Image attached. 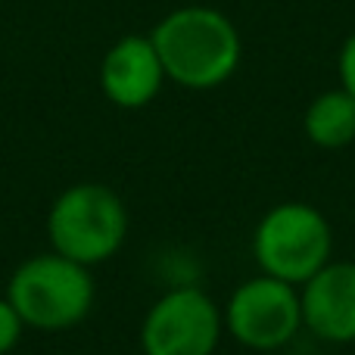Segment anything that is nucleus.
<instances>
[{
  "mask_svg": "<svg viewBox=\"0 0 355 355\" xmlns=\"http://www.w3.org/2000/svg\"><path fill=\"white\" fill-rule=\"evenodd\" d=\"M302 131L321 150H343L355 144V97L343 87L321 91L302 116Z\"/></svg>",
  "mask_w": 355,
  "mask_h": 355,
  "instance_id": "1a4fd4ad",
  "label": "nucleus"
},
{
  "mask_svg": "<svg viewBox=\"0 0 355 355\" xmlns=\"http://www.w3.org/2000/svg\"><path fill=\"white\" fill-rule=\"evenodd\" d=\"M225 327L246 349H281L302 331L300 290L271 275L250 277L227 300Z\"/></svg>",
  "mask_w": 355,
  "mask_h": 355,
  "instance_id": "39448f33",
  "label": "nucleus"
},
{
  "mask_svg": "<svg viewBox=\"0 0 355 355\" xmlns=\"http://www.w3.org/2000/svg\"><path fill=\"white\" fill-rule=\"evenodd\" d=\"M25 331V321L19 318V312L12 309V302L6 296H0V355L12 352Z\"/></svg>",
  "mask_w": 355,
  "mask_h": 355,
  "instance_id": "9d476101",
  "label": "nucleus"
},
{
  "mask_svg": "<svg viewBox=\"0 0 355 355\" xmlns=\"http://www.w3.org/2000/svg\"><path fill=\"white\" fill-rule=\"evenodd\" d=\"M47 237L53 252L94 268L122 250L128 237V209L106 184H72L50 206Z\"/></svg>",
  "mask_w": 355,
  "mask_h": 355,
  "instance_id": "7ed1b4c3",
  "label": "nucleus"
},
{
  "mask_svg": "<svg viewBox=\"0 0 355 355\" xmlns=\"http://www.w3.org/2000/svg\"><path fill=\"white\" fill-rule=\"evenodd\" d=\"M337 75H340V87H343L349 97H355V31L352 35H346V41L340 44Z\"/></svg>",
  "mask_w": 355,
  "mask_h": 355,
  "instance_id": "9b49d317",
  "label": "nucleus"
},
{
  "mask_svg": "<svg viewBox=\"0 0 355 355\" xmlns=\"http://www.w3.org/2000/svg\"><path fill=\"white\" fill-rule=\"evenodd\" d=\"M94 296L97 290L91 268L53 250L25 259L6 284V300L25 327L47 334L81 324L94 309Z\"/></svg>",
  "mask_w": 355,
  "mask_h": 355,
  "instance_id": "f03ea898",
  "label": "nucleus"
},
{
  "mask_svg": "<svg viewBox=\"0 0 355 355\" xmlns=\"http://www.w3.org/2000/svg\"><path fill=\"white\" fill-rule=\"evenodd\" d=\"M166 78L187 91H212L234 78L243 60V37L227 12L187 3L166 12L150 31Z\"/></svg>",
  "mask_w": 355,
  "mask_h": 355,
  "instance_id": "f257e3e1",
  "label": "nucleus"
},
{
  "mask_svg": "<svg viewBox=\"0 0 355 355\" xmlns=\"http://www.w3.org/2000/svg\"><path fill=\"white\" fill-rule=\"evenodd\" d=\"M334 250V231L324 212L309 202H277L252 231V256L262 275L302 287L315 277Z\"/></svg>",
  "mask_w": 355,
  "mask_h": 355,
  "instance_id": "20e7f679",
  "label": "nucleus"
},
{
  "mask_svg": "<svg viewBox=\"0 0 355 355\" xmlns=\"http://www.w3.org/2000/svg\"><path fill=\"white\" fill-rule=\"evenodd\" d=\"M166 69L150 35H125L100 60V91L119 110H144L159 97Z\"/></svg>",
  "mask_w": 355,
  "mask_h": 355,
  "instance_id": "0eeeda50",
  "label": "nucleus"
},
{
  "mask_svg": "<svg viewBox=\"0 0 355 355\" xmlns=\"http://www.w3.org/2000/svg\"><path fill=\"white\" fill-rule=\"evenodd\" d=\"M225 312L196 287H175L153 302L141 324L144 355H212Z\"/></svg>",
  "mask_w": 355,
  "mask_h": 355,
  "instance_id": "423d86ee",
  "label": "nucleus"
},
{
  "mask_svg": "<svg viewBox=\"0 0 355 355\" xmlns=\"http://www.w3.org/2000/svg\"><path fill=\"white\" fill-rule=\"evenodd\" d=\"M302 327L324 343H355V262H327L302 284Z\"/></svg>",
  "mask_w": 355,
  "mask_h": 355,
  "instance_id": "6e6552de",
  "label": "nucleus"
}]
</instances>
